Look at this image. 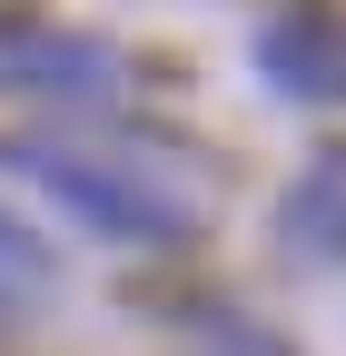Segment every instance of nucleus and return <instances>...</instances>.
<instances>
[{
	"label": "nucleus",
	"mask_w": 346,
	"mask_h": 356,
	"mask_svg": "<svg viewBox=\"0 0 346 356\" xmlns=\"http://www.w3.org/2000/svg\"><path fill=\"white\" fill-rule=\"evenodd\" d=\"M277 228H287L297 257H346V149L307 159V178H297L287 208H277Z\"/></svg>",
	"instance_id": "7ed1b4c3"
},
{
	"label": "nucleus",
	"mask_w": 346,
	"mask_h": 356,
	"mask_svg": "<svg viewBox=\"0 0 346 356\" xmlns=\"http://www.w3.org/2000/svg\"><path fill=\"white\" fill-rule=\"evenodd\" d=\"M257 60H267V79L287 89V99H317V89L336 79V40H327V20H277L267 40H257Z\"/></svg>",
	"instance_id": "20e7f679"
},
{
	"label": "nucleus",
	"mask_w": 346,
	"mask_h": 356,
	"mask_svg": "<svg viewBox=\"0 0 346 356\" xmlns=\"http://www.w3.org/2000/svg\"><path fill=\"white\" fill-rule=\"evenodd\" d=\"M0 168L40 178V188H50L69 218H90V228L119 238V248H168V238H188V228H198L188 198H168L149 168H119V159L60 149V139H10V149H0Z\"/></svg>",
	"instance_id": "f257e3e1"
},
{
	"label": "nucleus",
	"mask_w": 346,
	"mask_h": 356,
	"mask_svg": "<svg viewBox=\"0 0 346 356\" xmlns=\"http://www.w3.org/2000/svg\"><path fill=\"white\" fill-rule=\"evenodd\" d=\"M0 79L10 89H60V99H99L119 79L109 40H69V30H0Z\"/></svg>",
	"instance_id": "f03ea898"
},
{
	"label": "nucleus",
	"mask_w": 346,
	"mask_h": 356,
	"mask_svg": "<svg viewBox=\"0 0 346 356\" xmlns=\"http://www.w3.org/2000/svg\"><path fill=\"white\" fill-rule=\"evenodd\" d=\"M40 287H50V248H40L10 208H0V307H30Z\"/></svg>",
	"instance_id": "39448f33"
}]
</instances>
